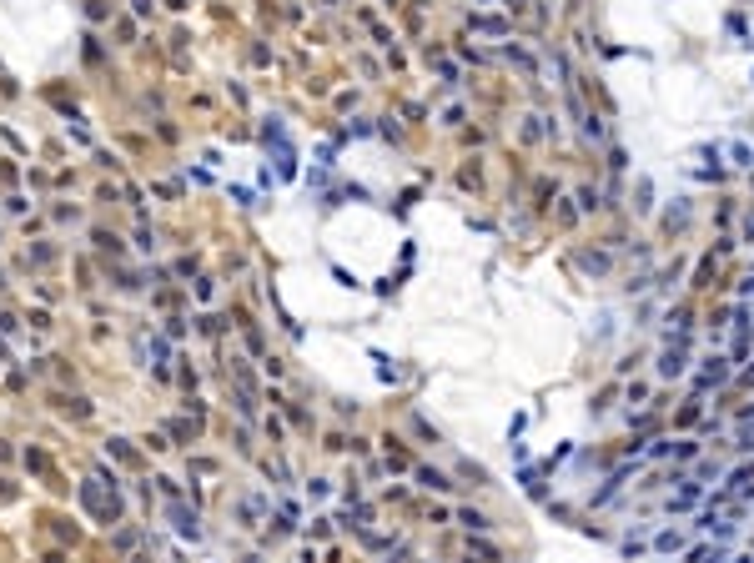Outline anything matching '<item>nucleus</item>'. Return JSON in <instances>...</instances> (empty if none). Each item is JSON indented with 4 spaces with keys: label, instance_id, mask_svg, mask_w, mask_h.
<instances>
[{
    "label": "nucleus",
    "instance_id": "9d476101",
    "mask_svg": "<svg viewBox=\"0 0 754 563\" xmlns=\"http://www.w3.org/2000/svg\"><path fill=\"white\" fill-rule=\"evenodd\" d=\"M739 292H744V297H754V272L744 277V287H739Z\"/></svg>",
    "mask_w": 754,
    "mask_h": 563
},
{
    "label": "nucleus",
    "instance_id": "6e6552de",
    "mask_svg": "<svg viewBox=\"0 0 754 563\" xmlns=\"http://www.w3.org/2000/svg\"><path fill=\"white\" fill-rule=\"evenodd\" d=\"M418 478H423L427 488H448V478H443V473H433V468H423V473H418Z\"/></svg>",
    "mask_w": 754,
    "mask_h": 563
},
{
    "label": "nucleus",
    "instance_id": "423d86ee",
    "mask_svg": "<svg viewBox=\"0 0 754 563\" xmlns=\"http://www.w3.org/2000/svg\"><path fill=\"white\" fill-rule=\"evenodd\" d=\"M463 523H468L473 533H483V528H493V523H488V513H478V508H463Z\"/></svg>",
    "mask_w": 754,
    "mask_h": 563
},
{
    "label": "nucleus",
    "instance_id": "20e7f679",
    "mask_svg": "<svg viewBox=\"0 0 754 563\" xmlns=\"http://www.w3.org/2000/svg\"><path fill=\"white\" fill-rule=\"evenodd\" d=\"M623 478H629V468H618V473H614V478H609V483H603V488L593 493V503H609V498H614V493L623 488Z\"/></svg>",
    "mask_w": 754,
    "mask_h": 563
},
{
    "label": "nucleus",
    "instance_id": "7ed1b4c3",
    "mask_svg": "<svg viewBox=\"0 0 754 563\" xmlns=\"http://www.w3.org/2000/svg\"><path fill=\"white\" fill-rule=\"evenodd\" d=\"M684 548V533L679 528H659L654 533V553H679Z\"/></svg>",
    "mask_w": 754,
    "mask_h": 563
},
{
    "label": "nucleus",
    "instance_id": "1a4fd4ad",
    "mask_svg": "<svg viewBox=\"0 0 754 563\" xmlns=\"http://www.w3.org/2000/svg\"><path fill=\"white\" fill-rule=\"evenodd\" d=\"M739 448H754V427H744V432H739Z\"/></svg>",
    "mask_w": 754,
    "mask_h": 563
},
{
    "label": "nucleus",
    "instance_id": "f257e3e1",
    "mask_svg": "<svg viewBox=\"0 0 754 563\" xmlns=\"http://www.w3.org/2000/svg\"><path fill=\"white\" fill-rule=\"evenodd\" d=\"M679 373H684V342L659 352V377H679Z\"/></svg>",
    "mask_w": 754,
    "mask_h": 563
},
{
    "label": "nucleus",
    "instance_id": "39448f33",
    "mask_svg": "<svg viewBox=\"0 0 754 563\" xmlns=\"http://www.w3.org/2000/svg\"><path fill=\"white\" fill-rule=\"evenodd\" d=\"M729 156H735V166H744V171L754 166V151H749L744 141H729Z\"/></svg>",
    "mask_w": 754,
    "mask_h": 563
},
{
    "label": "nucleus",
    "instance_id": "0eeeda50",
    "mask_svg": "<svg viewBox=\"0 0 754 563\" xmlns=\"http://www.w3.org/2000/svg\"><path fill=\"white\" fill-rule=\"evenodd\" d=\"M709 558L719 563V548H709V544H699V548H689V558H684V563H709Z\"/></svg>",
    "mask_w": 754,
    "mask_h": 563
},
{
    "label": "nucleus",
    "instance_id": "f03ea898",
    "mask_svg": "<svg viewBox=\"0 0 754 563\" xmlns=\"http://www.w3.org/2000/svg\"><path fill=\"white\" fill-rule=\"evenodd\" d=\"M724 377H729V367H724V357H709V362H704V373H699V382H694V387H699V393H704V387H714V382H724Z\"/></svg>",
    "mask_w": 754,
    "mask_h": 563
}]
</instances>
